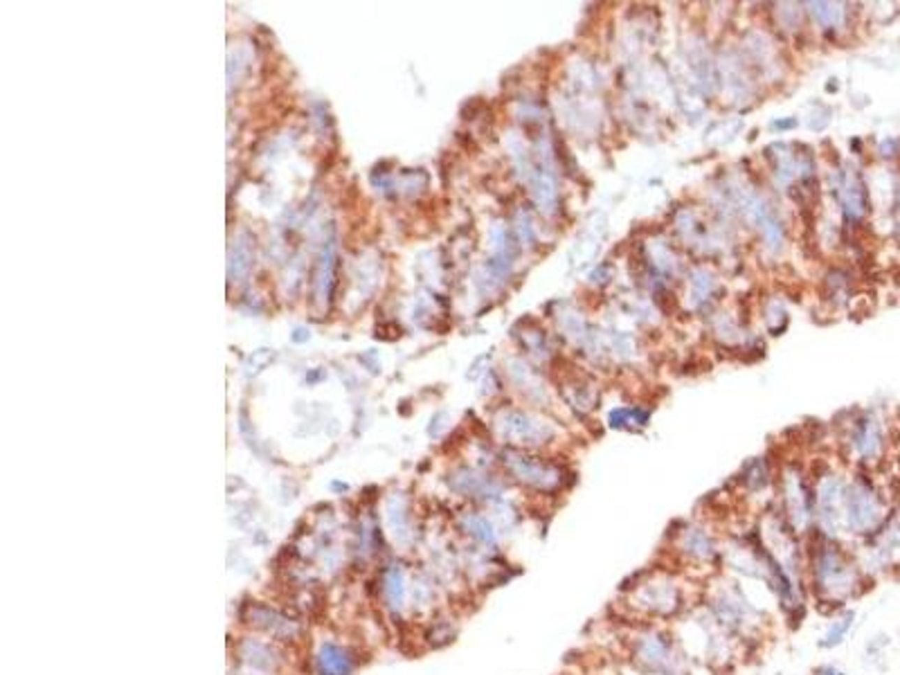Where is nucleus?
Masks as SVG:
<instances>
[{"mask_svg":"<svg viewBox=\"0 0 900 675\" xmlns=\"http://www.w3.org/2000/svg\"><path fill=\"white\" fill-rule=\"evenodd\" d=\"M250 621L252 626L261 628L264 632H268L270 637H281V639H290L297 635V623L279 614L277 610H272L268 606H250Z\"/></svg>","mask_w":900,"mask_h":675,"instance_id":"nucleus-5","label":"nucleus"},{"mask_svg":"<svg viewBox=\"0 0 900 675\" xmlns=\"http://www.w3.org/2000/svg\"><path fill=\"white\" fill-rule=\"evenodd\" d=\"M462 525H464V529H466L469 536L475 538L478 542H482V545L493 547L495 540H498V538H495V531L491 527V522L487 518L478 516V513H469V516H464L462 518Z\"/></svg>","mask_w":900,"mask_h":675,"instance_id":"nucleus-11","label":"nucleus"},{"mask_svg":"<svg viewBox=\"0 0 900 675\" xmlns=\"http://www.w3.org/2000/svg\"><path fill=\"white\" fill-rule=\"evenodd\" d=\"M388 522H390V529H392L394 540L403 542V540L410 538L408 513H406V509H403V500L401 498H392L390 507H388Z\"/></svg>","mask_w":900,"mask_h":675,"instance_id":"nucleus-14","label":"nucleus"},{"mask_svg":"<svg viewBox=\"0 0 900 675\" xmlns=\"http://www.w3.org/2000/svg\"><path fill=\"white\" fill-rule=\"evenodd\" d=\"M406 597H408L406 574H403L399 565H392L383 574V599H385V603L394 612H399L406 606Z\"/></svg>","mask_w":900,"mask_h":675,"instance_id":"nucleus-9","label":"nucleus"},{"mask_svg":"<svg viewBox=\"0 0 900 675\" xmlns=\"http://www.w3.org/2000/svg\"><path fill=\"white\" fill-rule=\"evenodd\" d=\"M844 205H846L848 214H853V216H860L864 212L862 185H860L857 180H853V178H848L846 185H844Z\"/></svg>","mask_w":900,"mask_h":675,"instance_id":"nucleus-17","label":"nucleus"},{"mask_svg":"<svg viewBox=\"0 0 900 675\" xmlns=\"http://www.w3.org/2000/svg\"><path fill=\"white\" fill-rule=\"evenodd\" d=\"M851 626H853V612H848L846 617H842L839 621H833L831 630L826 632V637L822 639V644H819V646L833 648V646H837V644H842L844 637H846V632L851 630Z\"/></svg>","mask_w":900,"mask_h":675,"instance_id":"nucleus-18","label":"nucleus"},{"mask_svg":"<svg viewBox=\"0 0 900 675\" xmlns=\"http://www.w3.org/2000/svg\"><path fill=\"white\" fill-rule=\"evenodd\" d=\"M507 466L511 468V473L520 482L536 489H554L561 482V470H556L554 466L545 464V461L531 459V457H520V455H509L507 457Z\"/></svg>","mask_w":900,"mask_h":675,"instance_id":"nucleus-4","label":"nucleus"},{"mask_svg":"<svg viewBox=\"0 0 900 675\" xmlns=\"http://www.w3.org/2000/svg\"><path fill=\"white\" fill-rule=\"evenodd\" d=\"M813 14L817 16L819 23L833 25L842 18V9H839V5H813Z\"/></svg>","mask_w":900,"mask_h":675,"instance_id":"nucleus-19","label":"nucleus"},{"mask_svg":"<svg viewBox=\"0 0 900 675\" xmlns=\"http://www.w3.org/2000/svg\"><path fill=\"white\" fill-rule=\"evenodd\" d=\"M333 273H336V239H329L322 248L318 275H316V299L320 304H327L333 286Z\"/></svg>","mask_w":900,"mask_h":675,"instance_id":"nucleus-8","label":"nucleus"},{"mask_svg":"<svg viewBox=\"0 0 900 675\" xmlns=\"http://www.w3.org/2000/svg\"><path fill=\"white\" fill-rule=\"evenodd\" d=\"M855 446L864 457H873L880 450V430L873 421H866L855 435Z\"/></svg>","mask_w":900,"mask_h":675,"instance_id":"nucleus-15","label":"nucleus"},{"mask_svg":"<svg viewBox=\"0 0 900 675\" xmlns=\"http://www.w3.org/2000/svg\"><path fill=\"white\" fill-rule=\"evenodd\" d=\"M250 261H252L250 244H248L246 237H241V239H237V244L232 246V250H230V266H228L230 277L232 279H241V277H244L248 273V268H250Z\"/></svg>","mask_w":900,"mask_h":675,"instance_id":"nucleus-12","label":"nucleus"},{"mask_svg":"<svg viewBox=\"0 0 900 675\" xmlns=\"http://www.w3.org/2000/svg\"><path fill=\"white\" fill-rule=\"evenodd\" d=\"M241 658H244L250 667H259V669H275V664H277V658H275V653H272V648L268 646V644H261V641H246V648H244V653H241Z\"/></svg>","mask_w":900,"mask_h":675,"instance_id":"nucleus-13","label":"nucleus"},{"mask_svg":"<svg viewBox=\"0 0 900 675\" xmlns=\"http://www.w3.org/2000/svg\"><path fill=\"white\" fill-rule=\"evenodd\" d=\"M684 547H686V551L691 554V556H698V558L711 556V551H714V545H711L709 536H707V533H702V531H698V529L686 531Z\"/></svg>","mask_w":900,"mask_h":675,"instance_id":"nucleus-16","label":"nucleus"},{"mask_svg":"<svg viewBox=\"0 0 900 675\" xmlns=\"http://www.w3.org/2000/svg\"><path fill=\"white\" fill-rule=\"evenodd\" d=\"M500 430L502 435L511 439L513 443H527V446H536V443H545V439L552 437V428L547 423L536 421L527 415H518V412H509L500 419Z\"/></svg>","mask_w":900,"mask_h":675,"instance_id":"nucleus-3","label":"nucleus"},{"mask_svg":"<svg viewBox=\"0 0 900 675\" xmlns=\"http://www.w3.org/2000/svg\"><path fill=\"white\" fill-rule=\"evenodd\" d=\"M637 655L640 660L653 671H671L673 669V651L671 644L657 637V635H651V637H644L637 646Z\"/></svg>","mask_w":900,"mask_h":675,"instance_id":"nucleus-7","label":"nucleus"},{"mask_svg":"<svg viewBox=\"0 0 900 675\" xmlns=\"http://www.w3.org/2000/svg\"><path fill=\"white\" fill-rule=\"evenodd\" d=\"M844 516L848 529H853L855 533H864L878 525L883 513H880V505L871 491L855 487L844 496Z\"/></svg>","mask_w":900,"mask_h":675,"instance_id":"nucleus-1","label":"nucleus"},{"mask_svg":"<svg viewBox=\"0 0 900 675\" xmlns=\"http://www.w3.org/2000/svg\"><path fill=\"white\" fill-rule=\"evenodd\" d=\"M316 669L320 675H351L353 660L347 648L325 641L316 653Z\"/></svg>","mask_w":900,"mask_h":675,"instance_id":"nucleus-6","label":"nucleus"},{"mask_svg":"<svg viewBox=\"0 0 900 675\" xmlns=\"http://www.w3.org/2000/svg\"><path fill=\"white\" fill-rule=\"evenodd\" d=\"M815 577L817 583L824 590H835V592H848L853 583V574L848 563L842 558V554L833 547H824L819 549L817 561H815Z\"/></svg>","mask_w":900,"mask_h":675,"instance_id":"nucleus-2","label":"nucleus"},{"mask_svg":"<svg viewBox=\"0 0 900 675\" xmlns=\"http://www.w3.org/2000/svg\"><path fill=\"white\" fill-rule=\"evenodd\" d=\"M817 675H846L844 671H839V669H835V667H819L817 669Z\"/></svg>","mask_w":900,"mask_h":675,"instance_id":"nucleus-20","label":"nucleus"},{"mask_svg":"<svg viewBox=\"0 0 900 675\" xmlns=\"http://www.w3.org/2000/svg\"><path fill=\"white\" fill-rule=\"evenodd\" d=\"M452 489L459 493H466V496H480V498H493L498 493V487L489 477L478 475L473 470H459L452 477Z\"/></svg>","mask_w":900,"mask_h":675,"instance_id":"nucleus-10","label":"nucleus"}]
</instances>
